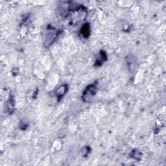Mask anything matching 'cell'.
I'll use <instances>...</instances> for the list:
<instances>
[{
	"instance_id": "obj_1",
	"label": "cell",
	"mask_w": 166,
	"mask_h": 166,
	"mask_svg": "<svg viewBox=\"0 0 166 166\" xmlns=\"http://www.w3.org/2000/svg\"><path fill=\"white\" fill-rule=\"evenodd\" d=\"M97 92V87L96 84H91L86 88L83 93V101L88 103L90 102L94 97Z\"/></svg>"
},
{
	"instance_id": "obj_2",
	"label": "cell",
	"mask_w": 166,
	"mask_h": 166,
	"mask_svg": "<svg viewBox=\"0 0 166 166\" xmlns=\"http://www.w3.org/2000/svg\"><path fill=\"white\" fill-rule=\"evenodd\" d=\"M58 35V31L55 28H49L47 31V35L45 36L44 44L45 47H48L53 42L57 36Z\"/></svg>"
},
{
	"instance_id": "obj_3",
	"label": "cell",
	"mask_w": 166,
	"mask_h": 166,
	"mask_svg": "<svg viewBox=\"0 0 166 166\" xmlns=\"http://www.w3.org/2000/svg\"><path fill=\"white\" fill-rule=\"evenodd\" d=\"M68 85L67 84H64L61 85L56 91V96L58 101L63 97V96L66 94V93L68 92Z\"/></svg>"
},
{
	"instance_id": "obj_4",
	"label": "cell",
	"mask_w": 166,
	"mask_h": 166,
	"mask_svg": "<svg viewBox=\"0 0 166 166\" xmlns=\"http://www.w3.org/2000/svg\"><path fill=\"white\" fill-rule=\"evenodd\" d=\"M107 61V55L106 54L104 51H101L99 52V55L96 61L95 66H101L104 62Z\"/></svg>"
},
{
	"instance_id": "obj_5",
	"label": "cell",
	"mask_w": 166,
	"mask_h": 166,
	"mask_svg": "<svg viewBox=\"0 0 166 166\" xmlns=\"http://www.w3.org/2000/svg\"><path fill=\"white\" fill-rule=\"evenodd\" d=\"M6 106H7V110H8L9 114H12V113L15 111V99L12 94H10Z\"/></svg>"
},
{
	"instance_id": "obj_6",
	"label": "cell",
	"mask_w": 166,
	"mask_h": 166,
	"mask_svg": "<svg viewBox=\"0 0 166 166\" xmlns=\"http://www.w3.org/2000/svg\"><path fill=\"white\" fill-rule=\"evenodd\" d=\"M90 25L89 23H85L83 25L81 29V35L84 38H87L90 36Z\"/></svg>"
},
{
	"instance_id": "obj_7",
	"label": "cell",
	"mask_w": 166,
	"mask_h": 166,
	"mask_svg": "<svg viewBox=\"0 0 166 166\" xmlns=\"http://www.w3.org/2000/svg\"><path fill=\"white\" fill-rule=\"evenodd\" d=\"M130 156L132 158L136 159V160H140V158H141V152L139 151L134 149L130 153Z\"/></svg>"
},
{
	"instance_id": "obj_8",
	"label": "cell",
	"mask_w": 166,
	"mask_h": 166,
	"mask_svg": "<svg viewBox=\"0 0 166 166\" xmlns=\"http://www.w3.org/2000/svg\"><path fill=\"white\" fill-rule=\"evenodd\" d=\"M90 151V149L89 147H85L83 149V151H82V155L84 156H87L89 152Z\"/></svg>"
},
{
	"instance_id": "obj_9",
	"label": "cell",
	"mask_w": 166,
	"mask_h": 166,
	"mask_svg": "<svg viewBox=\"0 0 166 166\" xmlns=\"http://www.w3.org/2000/svg\"><path fill=\"white\" fill-rule=\"evenodd\" d=\"M28 123L26 122H24V121H22L21 123V125H20V129H22V130H25L26 129H27V127H28Z\"/></svg>"
}]
</instances>
